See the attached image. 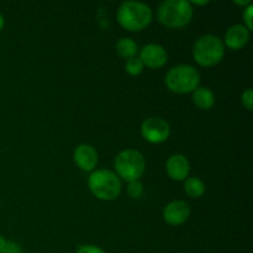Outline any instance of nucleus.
<instances>
[{
    "instance_id": "nucleus-1",
    "label": "nucleus",
    "mask_w": 253,
    "mask_h": 253,
    "mask_svg": "<svg viewBox=\"0 0 253 253\" xmlns=\"http://www.w3.org/2000/svg\"><path fill=\"white\" fill-rule=\"evenodd\" d=\"M152 10L140 1H125L118 10V21L128 31H141L150 25Z\"/></svg>"
},
{
    "instance_id": "nucleus-2",
    "label": "nucleus",
    "mask_w": 253,
    "mask_h": 253,
    "mask_svg": "<svg viewBox=\"0 0 253 253\" xmlns=\"http://www.w3.org/2000/svg\"><path fill=\"white\" fill-rule=\"evenodd\" d=\"M192 4L187 0H167L158 9V20L167 27H183L192 20Z\"/></svg>"
},
{
    "instance_id": "nucleus-3",
    "label": "nucleus",
    "mask_w": 253,
    "mask_h": 253,
    "mask_svg": "<svg viewBox=\"0 0 253 253\" xmlns=\"http://www.w3.org/2000/svg\"><path fill=\"white\" fill-rule=\"evenodd\" d=\"M200 83V76L194 67L189 64H179L168 71L166 76V85L170 91L177 94H187L194 91Z\"/></svg>"
},
{
    "instance_id": "nucleus-4",
    "label": "nucleus",
    "mask_w": 253,
    "mask_h": 253,
    "mask_svg": "<svg viewBox=\"0 0 253 253\" xmlns=\"http://www.w3.org/2000/svg\"><path fill=\"white\" fill-rule=\"evenodd\" d=\"M225 54L224 42L214 35L199 37L193 47V56L203 67H211L219 63Z\"/></svg>"
},
{
    "instance_id": "nucleus-5",
    "label": "nucleus",
    "mask_w": 253,
    "mask_h": 253,
    "mask_svg": "<svg viewBox=\"0 0 253 253\" xmlns=\"http://www.w3.org/2000/svg\"><path fill=\"white\" fill-rule=\"evenodd\" d=\"M91 193L100 200H114L121 192V180L114 172L108 169L95 170L88 180Z\"/></svg>"
},
{
    "instance_id": "nucleus-6",
    "label": "nucleus",
    "mask_w": 253,
    "mask_h": 253,
    "mask_svg": "<svg viewBox=\"0 0 253 253\" xmlns=\"http://www.w3.org/2000/svg\"><path fill=\"white\" fill-rule=\"evenodd\" d=\"M145 158L138 151L125 150L115 158V169L120 178L126 182H135L145 172Z\"/></svg>"
},
{
    "instance_id": "nucleus-7",
    "label": "nucleus",
    "mask_w": 253,
    "mask_h": 253,
    "mask_svg": "<svg viewBox=\"0 0 253 253\" xmlns=\"http://www.w3.org/2000/svg\"><path fill=\"white\" fill-rule=\"evenodd\" d=\"M143 138L151 143H162L169 137V125L161 118H148L141 125Z\"/></svg>"
},
{
    "instance_id": "nucleus-8",
    "label": "nucleus",
    "mask_w": 253,
    "mask_h": 253,
    "mask_svg": "<svg viewBox=\"0 0 253 253\" xmlns=\"http://www.w3.org/2000/svg\"><path fill=\"white\" fill-rule=\"evenodd\" d=\"M167 52L161 44L150 43L140 52V61L150 68H161L167 63Z\"/></svg>"
},
{
    "instance_id": "nucleus-9",
    "label": "nucleus",
    "mask_w": 253,
    "mask_h": 253,
    "mask_svg": "<svg viewBox=\"0 0 253 253\" xmlns=\"http://www.w3.org/2000/svg\"><path fill=\"white\" fill-rule=\"evenodd\" d=\"M189 214V205L185 202H182V200H175V202L169 203L165 208L163 217H165L166 222H168L169 225L178 226V225H182L187 221Z\"/></svg>"
},
{
    "instance_id": "nucleus-10",
    "label": "nucleus",
    "mask_w": 253,
    "mask_h": 253,
    "mask_svg": "<svg viewBox=\"0 0 253 253\" xmlns=\"http://www.w3.org/2000/svg\"><path fill=\"white\" fill-rule=\"evenodd\" d=\"M74 162L82 170L90 172L98 163V153L90 145H81L74 151Z\"/></svg>"
},
{
    "instance_id": "nucleus-11",
    "label": "nucleus",
    "mask_w": 253,
    "mask_h": 253,
    "mask_svg": "<svg viewBox=\"0 0 253 253\" xmlns=\"http://www.w3.org/2000/svg\"><path fill=\"white\" fill-rule=\"evenodd\" d=\"M250 40V31L245 25H232L225 35V44L229 48L237 51L246 46V43Z\"/></svg>"
},
{
    "instance_id": "nucleus-12",
    "label": "nucleus",
    "mask_w": 253,
    "mask_h": 253,
    "mask_svg": "<svg viewBox=\"0 0 253 253\" xmlns=\"http://www.w3.org/2000/svg\"><path fill=\"white\" fill-rule=\"evenodd\" d=\"M167 173L173 180H184L189 173V162L183 155H173L167 161Z\"/></svg>"
},
{
    "instance_id": "nucleus-13",
    "label": "nucleus",
    "mask_w": 253,
    "mask_h": 253,
    "mask_svg": "<svg viewBox=\"0 0 253 253\" xmlns=\"http://www.w3.org/2000/svg\"><path fill=\"white\" fill-rule=\"evenodd\" d=\"M193 101L199 109L209 110L215 103L214 93L209 88H205V86L197 88L193 91Z\"/></svg>"
},
{
    "instance_id": "nucleus-14",
    "label": "nucleus",
    "mask_w": 253,
    "mask_h": 253,
    "mask_svg": "<svg viewBox=\"0 0 253 253\" xmlns=\"http://www.w3.org/2000/svg\"><path fill=\"white\" fill-rule=\"evenodd\" d=\"M116 52L123 58H132L137 53V44L131 39H121L116 43Z\"/></svg>"
},
{
    "instance_id": "nucleus-15",
    "label": "nucleus",
    "mask_w": 253,
    "mask_h": 253,
    "mask_svg": "<svg viewBox=\"0 0 253 253\" xmlns=\"http://www.w3.org/2000/svg\"><path fill=\"white\" fill-rule=\"evenodd\" d=\"M184 190L188 197L190 198H200L205 192V184L199 178H188L184 183Z\"/></svg>"
},
{
    "instance_id": "nucleus-16",
    "label": "nucleus",
    "mask_w": 253,
    "mask_h": 253,
    "mask_svg": "<svg viewBox=\"0 0 253 253\" xmlns=\"http://www.w3.org/2000/svg\"><path fill=\"white\" fill-rule=\"evenodd\" d=\"M125 67H126V72H127L128 74H131V76H138L143 69L142 62L140 61V58H136V57H132V58L127 59Z\"/></svg>"
},
{
    "instance_id": "nucleus-17",
    "label": "nucleus",
    "mask_w": 253,
    "mask_h": 253,
    "mask_svg": "<svg viewBox=\"0 0 253 253\" xmlns=\"http://www.w3.org/2000/svg\"><path fill=\"white\" fill-rule=\"evenodd\" d=\"M127 193L131 198H133V199H138V198L143 194L142 184H141L138 180L130 182L128 183V187H127Z\"/></svg>"
},
{
    "instance_id": "nucleus-18",
    "label": "nucleus",
    "mask_w": 253,
    "mask_h": 253,
    "mask_svg": "<svg viewBox=\"0 0 253 253\" xmlns=\"http://www.w3.org/2000/svg\"><path fill=\"white\" fill-rule=\"evenodd\" d=\"M0 253H24V251H22L21 246L19 244H16V242L6 241V244L2 247Z\"/></svg>"
},
{
    "instance_id": "nucleus-19",
    "label": "nucleus",
    "mask_w": 253,
    "mask_h": 253,
    "mask_svg": "<svg viewBox=\"0 0 253 253\" xmlns=\"http://www.w3.org/2000/svg\"><path fill=\"white\" fill-rule=\"evenodd\" d=\"M242 104H244L245 108L249 111L252 110L253 108V90L252 89H247L244 94H242Z\"/></svg>"
},
{
    "instance_id": "nucleus-20",
    "label": "nucleus",
    "mask_w": 253,
    "mask_h": 253,
    "mask_svg": "<svg viewBox=\"0 0 253 253\" xmlns=\"http://www.w3.org/2000/svg\"><path fill=\"white\" fill-rule=\"evenodd\" d=\"M252 16H253V4L249 5V6L246 7V10H245L244 12V19H245V24H246V27L249 31H251L253 29V21H252Z\"/></svg>"
},
{
    "instance_id": "nucleus-21",
    "label": "nucleus",
    "mask_w": 253,
    "mask_h": 253,
    "mask_svg": "<svg viewBox=\"0 0 253 253\" xmlns=\"http://www.w3.org/2000/svg\"><path fill=\"white\" fill-rule=\"evenodd\" d=\"M76 253H105V251L98 246H93V245H84L77 250Z\"/></svg>"
},
{
    "instance_id": "nucleus-22",
    "label": "nucleus",
    "mask_w": 253,
    "mask_h": 253,
    "mask_svg": "<svg viewBox=\"0 0 253 253\" xmlns=\"http://www.w3.org/2000/svg\"><path fill=\"white\" fill-rule=\"evenodd\" d=\"M5 244H6V240H5L4 237H2L1 235H0V251H1L2 247L5 246Z\"/></svg>"
},
{
    "instance_id": "nucleus-23",
    "label": "nucleus",
    "mask_w": 253,
    "mask_h": 253,
    "mask_svg": "<svg viewBox=\"0 0 253 253\" xmlns=\"http://www.w3.org/2000/svg\"><path fill=\"white\" fill-rule=\"evenodd\" d=\"M2 27H4V17L0 15V30H1Z\"/></svg>"
},
{
    "instance_id": "nucleus-24",
    "label": "nucleus",
    "mask_w": 253,
    "mask_h": 253,
    "mask_svg": "<svg viewBox=\"0 0 253 253\" xmlns=\"http://www.w3.org/2000/svg\"><path fill=\"white\" fill-rule=\"evenodd\" d=\"M194 2V4H198V5H205V4H208V1H193Z\"/></svg>"
}]
</instances>
